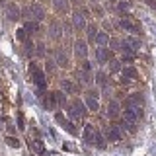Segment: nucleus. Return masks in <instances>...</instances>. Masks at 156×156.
Instances as JSON below:
<instances>
[{"mask_svg": "<svg viewBox=\"0 0 156 156\" xmlns=\"http://www.w3.org/2000/svg\"><path fill=\"white\" fill-rule=\"evenodd\" d=\"M121 49H123L125 55H135V51H139L140 49V39L135 37V35H127L123 41H121Z\"/></svg>", "mask_w": 156, "mask_h": 156, "instance_id": "nucleus-1", "label": "nucleus"}, {"mask_svg": "<svg viewBox=\"0 0 156 156\" xmlns=\"http://www.w3.org/2000/svg\"><path fill=\"white\" fill-rule=\"evenodd\" d=\"M29 74H31V80L35 82V86L39 88V90H45V88H47V78H45V74H43L35 65L29 66Z\"/></svg>", "mask_w": 156, "mask_h": 156, "instance_id": "nucleus-2", "label": "nucleus"}, {"mask_svg": "<svg viewBox=\"0 0 156 156\" xmlns=\"http://www.w3.org/2000/svg\"><path fill=\"white\" fill-rule=\"evenodd\" d=\"M68 115H70L72 119H82V117L86 115V107H84V104H82L80 100L70 101V105H68Z\"/></svg>", "mask_w": 156, "mask_h": 156, "instance_id": "nucleus-3", "label": "nucleus"}, {"mask_svg": "<svg viewBox=\"0 0 156 156\" xmlns=\"http://www.w3.org/2000/svg\"><path fill=\"white\" fill-rule=\"evenodd\" d=\"M105 136H107V140H111V143H119V140H121L119 125H107L105 127Z\"/></svg>", "mask_w": 156, "mask_h": 156, "instance_id": "nucleus-4", "label": "nucleus"}, {"mask_svg": "<svg viewBox=\"0 0 156 156\" xmlns=\"http://www.w3.org/2000/svg\"><path fill=\"white\" fill-rule=\"evenodd\" d=\"M143 115V107H125V119L136 125V121Z\"/></svg>", "mask_w": 156, "mask_h": 156, "instance_id": "nucleus-5", "label": "nucleus"}, {"mask_svg": "<svg viewBox=\"0 0 156 156\" xmlns=\"http://www.w3.org/2000/svg\"><path fill=\"white\" fill-rule=\"evenodd\" d=\"M29 16H31V20H35V22H41V20H45V10H43L41 4L33 2L29 6Z\"/></svg>", "mask_w": 156, "mask_h": 156, "instance_id": "nucleus-6", "label": "nucleus"}, {"mask_svg": "<svg viewBox=\"0 0 156 156\" xmlns=\"http://www.w3.org/2000/svg\"><path fill=\"white\" fill-rule=\"evenodd\" d=\"M86 105H88V109H92V111L100 109V104H98V92H94V90L86 92Z\"/></svg>", "mask_w": 156, "mask_h": 156, "instance_id": "nucleus-7", "label": "nucleus"}, {"mask_svg": "<svg viewBox=\"0 0 156 156\" xmlns=\"http://www.w3.org/2000/svg\"><path fill=\"white\" fill-rule=\"evenodd\" d=\"M143 104H144L143 94H139V92L131 94V96L125 100V107H143Z\"/></svg>", "mask_w": 156, "mask_h": 156, "instance_id": "nucleus-8", "label": "nucleus"}, {"mask_svg": "<svg viewBox=\"0 0 156 156\" xmlns=\"http://www.w3.org/2000/svg\"><path fill=\"white\" fill-rule=\"evenodd\" d=\"M4 14H6V18L10 20V22H16V20L22 18V16H20V8H18L14 2H8V4H6V10H4Z\"/></svg>", "mask_w": 156, "mask_h": 156, "instance_id": "nucleus-9", "label": "nucleus"}, {"mask_svg": "<svg viewBox=\"0 0 156 156\" xmlns=\"http://www.w3.org/2000/svg\"><path fill=\"white\" fill-rule=\"evenodd\" d=\"M55 121H57V123L61 125L65 131H68L70 135H76V129L72 127V123H70V121H68V119H66V117L62 115V113H57V115H55Z\"/></svg>", "mask_w": 156, "mask_h": 156, "instance_id": "nucleus-10", "label": "nucleus"}, {"mask_svg": "<svg viewBox=\"0 0 156 156\" xmlns=\"http://www.w3.org/2000/svg\"><path fill=\"white\" fill-rule=\"evenodd\" d=\"M74 53H76V57L78 58H84L88 57V45H86V41H82V39H78V41L74 43Z\"/></svg>", "mask_w": 156, "mask_h": 156, "instance_id": "nucleus-11", "label": "nucleus"}, {"mask_svg": "<svg viewBox=\"0 0 156 156\" xmlns=\"http://www.w3.org/2000/svg\"><path fill=\"white\" fill-rule=\"evenodd\" d=\"M49 35H51L53 39H58L62 35V26H61V22H58V20H53L51 23H49Z\"/></svg>", "mask_w": 156, "mask_h": 156, "instance_id": "nucleus-12", "label": "nucleus"}, {"mask_svg": "<svg viewBox=\"0 0 156 156\" xmlns=\"http://www.w3.org/2000/svg\"><path fill=\"white\" fill-rule=\"evenodd\" d=\"M139 78V72H136V68L133 66H125L123 68V82H133Z\"/></svg>", "mask_w": 156, "mask_h": 156, "instance_id": "nucleus-13", "label": "nucleus"}, {"mask_svg": "<svg viewBox=\"0 0 156 156\" xmlns=\"http://www.w3.org/2000/svg\"><path fill=\"white\" fill-rule=\"evenodd\" d=\"M121 27H123L125 31H131V33H133V35H135L136 31H139V26H136L135 22H131V20L127 18V16H125L123 20H121Z\"/></svg>", "mask_w": 156, "mask_h": 156, "instance_id": "nucleus-14", "label": "nucleus"}, {"mask_svg": "<svg viewBox=\"0 0 156 156\" xmlns=\"http://www.w3.org/2000/svg\"><path fill=\"white\" fill-rule=\"evenodd\" d=\"M53 6H55V10L58 14H68V10H70L68 0H53Z\"/></svg>", "mask_w": 156, "mask_h": 156, "instance_id": "nucleus-15", "label": "nucleus"}, {"mask_svg": "<svg viewBox=\"0 0 156 156\" xmlns=\"http://www.w3.org/2000/svg\"><path fill=\"white\" fill-rule=\"evenodd\" d=\"M84 140L88 144H94V140H96V129L92 125H86L84 127Z\"/></svg>", "mask_w": 156, "mask_h": 156, "instance_id": "nucleus-16", "label": "nucleus"}, {"mask_svg": "<svg viewBox=\"0 0 156 156\" xmlns=\"http://www.w3.org/2000/svg\"><path fill=\"white\" fill-rule=\"evenodd\" d=\"M55 62L58 66H68V58H66V55H65V51H61V49H57L55 51Z\"/></svg>", "mask_w": 156, "mask_h": 156, "instance_id": "nucleus-17", "label": "nucleus"}, {"mask_svg": "<svg viewBox=\"0 0 156 156\" xmlns=\"http://www.w3.org/2000/svg\"><path fill=\"white\" fill-rule=\"evenodd\" d=\"M107 115H109V117H117V115H119V101L111 100L109 104H107Z\"/></svg>", "mask_w": 156, "mask_h": 156, "instance_id": "nucleus-18", "label": "nucleus"}, {"mask_svg": "<svg viewBox=\"0 0 156 156\" xmlns=\"http://www.w3.org/2000/svg\"><path fill=\"white\" fill-rule=\"evenodd\" d=\"M72 23H74V27L76 29H84L86 27V22H84V16H82V14H74V16H72Z\"/></svg>", "mask_w": 156, "mask_h": 156, "instance_id": "nucleus-19", "label": "nucleus"}, {"mask_svg": "<svg viewBox=\"0 0 156 156\" xmlns=\"http://www.w3.org/2000/svg\"><path fill=\"white\" fill-rule=\"evenodd\" d=\"M61 88H62L65 94H74V92H76V84H72L70 80H62L61 82Z\"/></svg>", "mask_w": 156, "mask_h": 156, "instance_id": "nucleus-20", "label": "nucleus"}, {"mask_svg": "<svg viewBox=\"0 0 156 156\" xmlns=\"http://www.w3.org/2000/svg\"><path fill=\"white\" fill-rule=\"evenodd\" d=\"M43 104H45V109H49V111L57 107V101H55V96H53V92L45 96V101H43Z\"/></svg>", "mask_w": 156, "mask_h": 156, "instance_id": "nucleus-21", "label": "nucleus"}, {"mask_svg": "<svg viewBox=\"0 0 156 156\" xmlns=\"http://www.w3.org/2000/svg\"><path fill=\"white\" fill-rule=\"evenodd\" d=\"M29 148H33L35 152H39V154H43L45 152V148H43V143L39 139H33V140H29Z\"/></svg>", "mask_w": 156, "mask_h": 156, "instance_id": "nucleus-22", "label": "nucleus"}, {"mask_svg": "<svg viewBox=\"0 0 156 156\" xmlns=\"http://www.w3.org/2000/svg\"><path fill=\"white\" fill-rule=\"evenodd\" d=\"M98 61H100V62H107V61H109V51H107L105 47L98 49Z\"/></svg>", "mask_w": 156, "mask_h": 156, "instance_id": "nucleus-23", "label": "nucleus"}, {"mask_svg": "<svg viewBox=\"0 0 156 156\" xmlns=\"http://www.w3.org/2000/svg\"><path fill=\"white\" fill-rule=\"evenodd\" d=\"M78 78H80L82 84H90V82H92V74H90L88 70H84V68H82V70L78 72Z\"/></svg>", "mask_w": 156, "mask_h": 156, "instance_id": "nucleus-24", "label": "nucleus"}, {"mask_svg": "<svg viewBox=\"0 0 156 156\" xmlns=\"http://www.w3.org/2000/svg\"><path fill=\"white\" fill-rule=\"evenodd\" d=\"M96 43L100 47H105L107 43H109V35H107V33H98V35H96Z\"/></svg>", "mask_w": 156, "mask_h": 156, "instance_id": "nucleus-25", "label": "nucleus"}, {"mask_svg": "<svg viewBox=\"0 0 156 156\" xmlns=\"http://www.w3.org/2000/svg\"><path fill=\"white\" fill-rule=\"evenodd\" d=\"M53 96H55L57 107H61V105H65V104H66V96H65V92H53Z\"/></svg>", "mask_w": 156, "mask_h": 156, "instance_id": "nucleus-26", "label": "nucleus"}, {"mask_svg": "<svg viewBox=\"0 0 156 156\" xmlns=\"http://www.w3.org/2000/svg\"><path fill=\"white\" fill-rule=\"evenodd\" d=\"M94 144H96L100 150H104V148H105V139L101 136V133H98V131H96V140H94Z\"/></svg>", "mask_w": 156, "mask_h": 156, "instance_id": "nucleus-27", "label": "nucleus"}, {"mask_svg": "<svg viewBox=\"0 0 156 156\" xmlns=\"http://www.w3.org/2000/svg\"><path fill=\"white\" fill-rule=\"evenodd\" d=\"M107 66H109V72H117V70H121L119 61H115V58H109V61H107Z\"/></svg>", "mask_w": 156, "mask_h": 156, "instance_id": "nucleus-28", "label": "nucleus"}, {"mask_svg": "<svg viewBox=\"0 0 156 156\" xmlns=\"http://www.w3.org/2000/svg\"><path fill=\"white\" fill-rule=\"evenodd\" d=\"M16 35H18V39H20V41H23V43H26V41H27V35H29V33L26 31V27H22V29H18V33H16Z\"/></svg>", "mask_w": 156, "mask_h": 156, "instance_id": "nucleus-29", "label": "nucleus"}, {"mask_svg": "<svg viewBox=\"0 0 156 156\" xmlns=\"http://www.w3.org/2000/svg\"><path fill=\"white\" fill-rule=\"evenodd\" d=\"M96 35H98V29H96V26H88V39H90V41H94Z\"/></svg>", "mask_w": 156, "mask_h": 156, "instance_id": "nucleus-30", "label": "nucleus"}, {"mask_svg": "<svg viewBox=\"0 0 156 156\" xmlns=\"http://www.w3.org/2000/svg\"><path fill=\"white\" fill-rule=\"evenodd\" d=\"M26 31L29 33V35H31V33H35L37 31V26L33 22H26Z\"/></svg>", "mask_w": 156, "mask_h": 156, "instance_id": "nucleus-31", "label": "nucleus"}, {"mask_svg": "<svg viewBox=\"0 0 156 156\" xmlns=\"http://www.w3.org/2000/svg\"><path fill=\"white\" fill-rule=\"evenodd\" d=\"M98 84H100V86H107V76L104 74V72H100V74H98Z\"/></svg>", "mask_w": 156, "mask_h": 156, "instance_id": "nucleus-32", "label": "nucleus"}, {"mask_svg": "<svg viewBox=\"0 0 156 156\" xmlns=\"http://www.w3.org/2000/svg\"><path fill=\"white\" fill-rule=\"evenodd\" d=\"M6 143H8L10 146H14V148H18V146H20V140H18V139H14V136H8Z\"/></svg>", "mask_w": 156, "mask_h": 156, "instance_id": "nucleus-33", "label": "nucleus"}, {"mask_svg": "<svg viewBox=\"0 0 156 156\" xmlns=\"http://www.w3.org/2000/svg\"><path fill=\"white\" fill-rule=\"evenodd\" d=\"M45 66H47V72H53V70H55V61H49V58H47Z\"/></svg>", "mask_w": 156, "mask_h": 156, "instance_id": "nucleus-34", "label": "nucleus"}, {"mask_svg": "<svg viewBox=\"0 0 156 156\" xmlns=\"http://www.w3.org/2000/svg\"><path fill=\"white\" fill-rule=\"evenodd\" d=\"M35 53H37L39 57H45V49H43V43H39V45H37V49H35Z\"/></svg>", "mask_w": 156, "mask_h": 156, "instance_id": "nucleus-35", "label": "nucleus"}, {"mask_svg": "<svg viewBox=\"0 0 156 156\" xmlns=\"http://www.w3.org/2000/svg\"><path fill=\"white\" fill-rule=\"evenodd\" d=\"M109 43H111V49H113V51H117V49H121V47H119V45H121V41H117V39H111Z\"/></svg>", "mask_w": 156, "mask_h": 156, "instance_id": "nucleus-36", "label": "nucleus"}, {"mask_svg": "<svg viewBox=\"0 0 156 156\" xmlns=\"http://www.w3.org/2000/svg\"><path fill=\"white\" fill-rule=\"evenodd\" d=\"M119 10H121V12L129 10V2H119Z\"/></svg>", "mask_w": 156, "mask_h": 156, "instance_id": "nucleus-37", "label": "nucleus"}, {"mask_svg": "<svg viewBox=\"0 0 156 156\" xmlns=\"http://www.w3.org/2000/svg\"><path fill=\"white\" fill-rule=\"evenodd\" d=\"M18 121H20V129H23V127H26V125H23V115H22V113L18 115Z\"/></svg>", "mask_w": 156, "mask_h": 156, "instance_id": "nucleus-38", "label": "nucleus"}, {"mask_svg": "<svg viewBox=\"0 0 156 156\" xmlns=\"http://www.w3.org/2000/svg\"><path fill=\"white\" fill-rule=\"evenodd\" d=\"M144 2H146V4H148V6H150V8H156V0H144Z\"/></svg>", "mask_w": 156, "mask_h": 156, "instance_id": "nucleus-39", "label": "nucleus"}, {"mask_svg": "<svg viewBox=\"0 0 156 156\" xmlns=\"http://www.w3.org/2000/svg\"><path fill=\"white\" fill-rule=\"evenodd\" d=\"M68 2H72V4H76V6H80V4L84 2V0H68Z\"/></svg>", "mask_w": 156, "mask_h": 156, "instance_id": "nucleus-40", "label": "nucleus"}, {"mask_svg": "<svg viewBox=\"0 0 156 156\" xmlns=\"http://www.w3.org/2000/svg\"><path fill=\"white\" fill-rule=\"evenodd\" d=\"M0 2H6V0H0Z\"/></svg>", "mask_w": 156, "mask_h": 156, "instance_id": "nucleus-41", "label": "nucleus"}, {"mask_svg": "<svg viewBox=\"0 0 156 156\" xmlns=\"http://www.w3.org/2000/svg\"><path fill=\"white\" fill-rule=\"evenodd\" d=\"M92 2H98V0H92Z\"/></svg>", "mask_w": 156, "mask_h": 156, "instance_id": "nucleus-42", "label": "nucleus"}, {"mask_svg": "<svg viewBox=\"0 0 156 156\" xmlns=\"http://www.w3.org/2000/svg\"><path fill=\"white\" fill-rule=\"evenodd\" d=\"M0 127H2V125H0Z\"/></svg>", "mask_w": 156, "mask_h": 156, "instance_id": "nucleus-43", "label": "nucleus"}]
</instances>
